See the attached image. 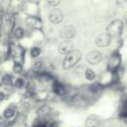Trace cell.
<instances>
[{
	"label": "cell",
	"mask_w": 127,
	"mask_h": 127,
	"mask_svg": "<svg viewBox=\"0 0 127 127\" xmlns=\"http://www.w3.org/2000/svg\"><path fill=\"white\" fill-rule=\"evenodd\" d=\"M82 58V53L79 51H72L65 56L63 60V68L64 70H71L73 68Z\"/></svg>",
	"instance_id": "6da1fadb"
},
{
	"label": "cell",
	"mask_w": 127,
	"mask_h": 127,
	"mask_svg": "<svg viewBox=\"0 0 127 127\" xmlns=\"http://www.w3.org/2000/svg\"><path fill=\"white\" fill-rule=\"evenodd\" d=\"M123 22L120 20H114L107 25L106 30H107V33L111 37L112 36L118 37V36L121 35L122 32H123Z\"/></svg>",
	"instance_id": "7a4b0ae2"
},
{
	"label": "cell",
	"mask_w": 127,
	"mask_h": 127,
	"mask_svg": "<svg viewBox=\"0 0 127 127\" xmlns=\"http://www.w3.org/2000/svg\"><path fill=\"white\" fill-rule=\"evenodd\" d=\"M111 43V37L108 33H102L96 38V44L98 47H107Z\"/></svg>",
	"instance_id": "3957f363"
},
{
	"label": "cell",
	"mask_w": 127,
	"mask_h": 127,
	"mask_svg": "<svg viewBox=\"0 0 127 127\" xmlns=\"http://www.w3.org/2000/svg\"><path fill=\"white\" fill-rule=\"evenodd\" d=\"M64 18V15L61 10L53 9L49 13V20L52 24H59Z\"/></svg>",
	"instance_id": "277c9868"
},
{
	"label": "cell",
	"mask_w": 127,
	"mask_h": 127,
	"mask_svg": "<svg viewBox=\"0 0 127 127\" xmlns=\"http://www.w3.org/2000/svg\"><path fill=\"white\" fill-rule=\"evenodd\" d=\"M86 60L91 64H97L102 60V54L97 51H92L87 54Z\"/></svg>",
	"instance_id": "5b68a950"
},
{
	"label": "cell",
	"mask_w": 127,
	"mask_h": 127,
	"mask_svg": "<svg viewBox=\"0 0 127 127\" xmlns=\"http://www.w3.org/2000/svg\"><path fill=\"white\" fill-rule=\"evenodd\" d=\"M73 47H74L73 43L70 40H66L59 44V46H58V51L61 54L67 55L73 51Z\"/></svg>",
	"instance_id": "8992f818"
},
{
	"label": "cell",
	"mask_w": 127,
	"mask_h": 127,
	"mask_svg": "<svg viewBox=\"0 0 127 127\" xmlns=\"http://www.w3.org/2000/svg\"><path fill=\"white\" fill-rule=\"evenodd\" d=\"M76 34V31L75 28L71 25H67L62 28V30L60 31V36L63 38L65 39H70L71 37H74V35Z\"/></svg>",
	"instance_id": "52a82bcc"
},
{
	"label": "cell",
	"mask_w": 127,
	"mask_h": 127,
	"mask_svg": "<svg viewBox=\"0 0 127 127\" xmlns=\"http://www.w3.org/2000/svg\"><path fill=\"white\" fill-rule=\"evenodd\" d=\"M52 90H53V92L58 96H64V95H65V93H66V88L64 87V85L62 83H60L59 81H55L54 83H53Z\"/></svg>",
	"instance_id": "ba28073f"
},
{
	"label": "cell",
	"mask_w": 127,
	"mask_h": 127,
	"mask_svg": "<svg viewBox=\"0 0 127 127\" xmlns=\"http://www.w3.org/2000/svg\"><path fill=\"white\" fill-rule=\"evenodd\" d=\"M120 57L118 54H113L112 57L111 58V60H110L109 63V69L111 71H115L117 68L119 66L120 64Z\"/></svg>",
	"instance_id": "9c48e42d"
},
{
	"label": "cell",
	"mask_w": 127,
	"mask_h": 127,
	"mask_svg": "<svg viewBox=\"0 0 127 127\" xmlns=\"http://www.w3.org/2000/svg\"><path fill=\"white\" fill-rule=\"evenodd\" d=\"M85 77L87 80H89V81H93L96 78V74L92 70L86 69L85 70Z\"/></svg>",
	"instance_id": "30bf717a"
},
{
	"label": "cell",
	"mask_w": 127,
	"mask_h": 127,
	"mask_svg": "<svg viewBox=\"0 0 127 127\" xmlns=\"http://www.w3.org/2000/svg\"><path fill=\"white\" fill-rule=\"evenodd\" d=\"M99 125V120L96 118H88L85 122L86 127H97Z\"/></svg>",
	"instance_id": "8fae6325"
},
{
	"label": "cell",
	"mask_w": 127,
	"mask_h": 127,
	"mask_svg": "<svg viewBox=\"0 0 127 127\" xmlns=\"http://www.w3.org/2000/svg\"><path fill=\"white\" fill-rule=\"evenodd\" d=\"M14 35H15V37H16L17 38L20 39V38H22V37H24V35H25V31H24V29L21 28V27H18V28L15 30Z\"/></svg>",
	"instance_id": "7c38bea8"
},
{
	"label": "cell",
	"mask_w": 127,
	"mask_h": 127,
	"mask_svg": "<svg viewBox=\"0 0 127 127\" xmlns=\"http://www.w3.org/2000/svg\"><path fill=\"white\" fill-rule=\"evenodd\" d=\"M14 115H15V111L13 109H11V108H8V109H6L5 111H4V118H12Z\"/></svg>",
	"instance_id": "4fadbf2b"
},
{
	"label": "cell",
	"mask_w": 127,
	"mask_h": 127,
	"mask_svg": "<svg viewBox=\"0 0 127 127\" xmlns=\"http://www.w3.org/2000/svg\"><path fill=\"white\" fill-rule=\"evenodd\" d=\"M11 76L10 74H5L4 75V77L2 78V82L4 85H11Z\"/></svg>",
	"instance_id": "5bb4252c"
},
{
	"label": "cell",
	"mask_w": 127,
	"mask_h": 127,
	"mask_svg": "<svg viewBox=\"0 0 127 127\" xmlns=\"http://www.w3.org/2000/svg\"><path fill=\"white\" fill-rule=\"evenodd\" d=\"M41 51H40V48L38 47H33L31 51V55H32V58H37V57L39 56L40 54Z\"/></svg>",
	"instance_id": "9a60e30c"
},
{
	"label": "cell",
	"mask_w": 127,
	"mask_h": 127,
	"mask_svg": "<svg viewBox=\"0 0 127 127\" xmlns=\"http://www.w3.org/2000/svg\"><path fill=\"white\" fill-rule=\"evenodd\" d=\"M15 87H17V88H22V87H24V85H25V80L23 79V78H18V79L15 81V84H14Z\"/></svg>",
	"instance_id": "2e32d148"
},
{
	"label": "cell",
	"mask_w": 127,
	"mask_h": 127,
	"mask_svg": "<svg viewBox=\"0 0 127 127\" xmlns=\"http://www.w3.org/2000/svg\"><path fill=\"white\" fill-rule=\"evenodd\" d=\"M13 70H14L15 73H17V74H19V73H21L22 71H23V66H22V64H20L16 63L14 64Z\"/></svg>",
	"instance_id": "e0dca14e"
},
{
	"label": "cell",
	"mask_w": 127,
	"mask_h": 127,
	"mask_svg": "<svg viewBox=\"0 0 127 127\" xmlns=\"http://www.w3.org/2000/svg\"><path fill=\"white\" fill-rule=\"evenodd\" d=\"M26 88L29 92H33L34 91H35V85H34L33 82H29V83L27 84Z\"/></svg>",
	"instance_id": "ac0fdd59"
},
{
	"label": "cell",
	"mask_w": 127,
	"mask_h": 127,
	"mask_svg": "<svg viewBox=\"0 0 127 127\" xmlns=\"http://www.w3.org/2000/svg\"><path fill=\"white\" fill-rule=\"evenodd\" d=\"M41 67H42V63L41 62H36V64H34V69L36 71H38Z\"/></svg>",
	"instance_id": "d6986e66"
},
{
	"label": "cell",
	"mask_w": 127,
	"mask_h": 127,
	"mask_svg": "<svg viewBox=\"0 0 127 127\" xmlns=\"http://www.w3.org/2000/svg\"><path fill=\"white\" fill-rule=\"evenodd\" d=\"M59 3H60L59 1H49L48 4H51V5H52V6H56V5H58Z\"/></svg>",
	"instance_id": "ffe728a7"
},
{
	"label": "cell",
	"mask_w": 127,
	"mask_h": 127,
	"mask_svg": "<svg viewBox=\"0 0 127 127\" xmlns=\"http://www.w3.org/2000/svg\"><path fill=\"white\" fill-rule=\"evenodd\" d=\"M123 112L124 113H122L121 116L122 117H127V103H126V104H125V110H124Z\"/></svg>",
	"instance_id": "44dd1931"
},
{
	"label": "cell",
	"mask_w": 127,
	"mask_h": 127,
	"mask_svg": "<svg viewBox=\"0 0 127 127\" xmlns=\"http://www.w3.org/2000/svg\"><path fill=\"white\" fill-rule=\"evenodd\" d=\"M9 123L8 122H3L2 124H0V127H7Z\"/></svg>",
	"instance_id": "7402d4cb"
},
{
	"label": "cell",
	"mask_w": 127,
	"mask_h": 127,
	"mask_svg": "<svg viewBox=\"0 0 127 127\" xmlns=\"http://www.w3.org/2000/svg\"><path fill=\"white\" fill-rule=\"evenodd\" d=\"M4 97H5V95H4L3 92H0V101H3L4 99Z\"/></svg>",
	"instance_id": "603a6c76"
},
{
	"label": "cell",
	"mask_w": 127,
	"mask_h": 127,
	"mask_svg": "<svg viewBox=\"0 0 127 127\" xmlns=\"http://www.w3.org/2000/svg\"><path fill=\"white\" fill-rule=\"evenodd\" d=\"M1 122H2V117L0 116V123H1Z\"/></svg>",
	"instance_id": "cb8c5ba5"
},
{
	"label": "cell",
	"mask_w": 127,
	"mask_h": 127,
	"mask_svg": "<svg viewBox=\"0 0 127 127\" xmlns=\"http://www.w3.org/2000/svg\"><path fill=\"white\" fill-rule=\"evenodd\" d=\"M0 60H1V58H0Z\"/></svg>",
	"instance_id": "d4e9b609"
}]
</instances>
